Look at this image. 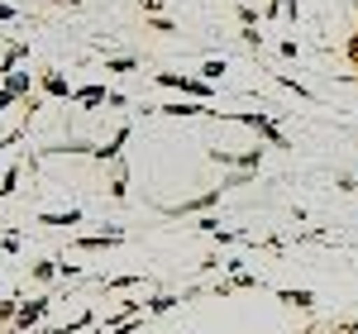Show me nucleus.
<instances>
[{"mask_svg":"<svg viewBox=\"0 0 358 334\" xmlns=\"http://www.w3.org/2000/svg\"><path fill=\"white\" fill-rule=\"evenodd\" d=\"M43 310H48V301H29V306H20V315H15V325H20V330H29V325H38V320H43Z\"/></svg>","mask_w":358,"mask_h":334,"instance_id":"obj_1","label":"nucleus"},{"mask_svg":"<svg viewBox=\"0 0 358 334\" xmlns=\"http://www.w3.org/2000/svg\"><path fill=\"white\" fill-rule=\"evenodd\" d=\"M277 301H287V306H315V296H310V291H292V286H287V291H277Z\"/></svg>","mask_w":358,"mask_h":334,"instance_id":"obj_2","label":"nucleus"},{"mask_svg":"<svg viewBox=\"0 0 358 334\" xmlns=\"http://www.w3.org/2000/svg\"><path fill=\"white\" fill-rule=\"evenodd\" d=\"M172 306H177V296H153V301H148L153 315H163V310H172Z\"/></svg>","mask_w":358,"mask_h":334,"instance_id":"obj_3","label":"nucleus"},{"mask_svg":"<svg viewBox=\"0 0 358 334\" xmlns=\"http://www.w3.org/2000/svg\"><path fill=\"white\" fill-rule=\"evenodd\" d=\"M77 220H82L77 210H67V215H43V224H77Z\"/></svg>","mask_w":358,"mask_h":334,"instance_id":"obj_4","label":"nucleus"},{"mask_svg":"<svg viewBox=\"0 0 358 334\" xmlns=\"http://www.w3.org/2000/svg\"><path fill=\"white\" fill-rule=\"evenodd\" d=\"M101 101H106V91H101V86H91V91H82V106H101Z\"/></svg>","mask_w":358,"mask_h":334,"instance_id":"obj_5","label":"nucleus"},{"mask_svg":"<svg viewBox=\"0 0 358 334\" xmlns=\"http://www.w3.org/2000/svg\"><path fill=\"white\" fill-rule=\"evenodd\" d=\"M53 273H57V263H34V277H38V282H48Z\"/></svg>","mask_w":358,"mask_h":334,"instance_id":"obj_6","label":"nucleus"},{"mask_svg":"<svg viewBox=\"0 0 358 334\" xmlns=\"http://www.w3.org/2000/svg\"><path fill=\"white\" fill-rule=\"evenodd\" d=\"M201 72H206V82H220V72H224V62H206V67H201Z\"/></svg>","mask_w":358,"mask_h":334,"instance_id":"obj_7","label":"nucleus"},{"mask_svg":"<svg viewBox=\"0 0 358 334\" xmlns=\"http://www.w3.org/2000/svg\"><path fill=\"white\" fill-rule=\"evenodd\" d=\"M10 101H15V91H10V86H5V91H0V110H5V106H10Z\"/></svg>","mask_w":358,"mask_h":334,"instance_id":"obj_8","label":"nucleus"},{"mask_svg":"<svg viewBox=\"0 0 358 334\" xmlns=\"http://www.w3.org/2000/svg\"><path fill=\"white\" fill-rule=\"evenodd\" d=\"M344 334H358V320H354V325H344Z\"/></svg>","mask_w":358,"mask_h":334,"instance_id":"obj_9","label":"nucleus"},{"mask_svg":"<svg viewBox=\"0 0 358 334\" xmlns=\"http://www.w3.org/2000/svg\"><path fill=\"white\" fill-rule=\"evenodd\" d=\"M330 334H344V330H330Z\"/></svg>","mask_w":358,"mask_h":334,"instance_id":"obj_10","label":"nucleus"},{"mask_svg":"<svg viewBox=\"0 0 358 334\" xmlns=\"http://www.w3.org/2000/svg\"><path fill=\"white\" fill-rule=\"evenodd\" d=\"M10 334H20V330H10Z\"/></svg>","mask_w":358,"mask_h":334,"instance_id":"obj_11","label":"nucleus"}]
</instances>
